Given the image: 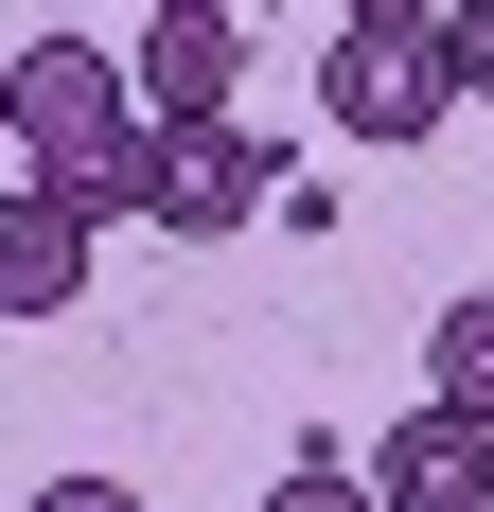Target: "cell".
Returning a JSON list of instances; mask_svg holds the SVG:
<instances>
[{
  "label": "cell",
  "mask_w": 494,
  "mask_h": 512,
  "mask_svg": "<svg viewBox=\"0 0 494 512\" xmlns=\"http://www.w3.org/2000/svg\"><path fill=\"white\" fill-rule=\"evenodd\" d=\"M318 106H336V142H442L459 124V71H442V36L424 18H336V53H318Z\"/></svg>",
  "instance_id": "cell-2"
},
{
  "label": "cell",
  "mask_w": 494,
  "mask_h": 512,
  "mask_svg": "<svg viewBox=\"0 0 494 512\" xmlns=\"http://www.w3.org/2000/svg\"><path fill=\"white\" fill-rule=\"evenodd\" d=\"M424 36H442V71H459V106H494V0H442Z\"/></svg>",
  "instance_id": "cell-9"
},
{
  "label": "cell",
  "mask_w": 494,
  "mask_h": 512,
  "mask_svg": "<svg viewBox=\"0 0 494 512\" xmlns=\"http://www.w3.org/2000/svg\"><path fill=\"white\" fill-rule=\"evenodd\" d=\"M371 495H389V512H494V424L424 389V407L371 442Z\"/></svg>",
  "instance_id": "cell-5"
},
{
  "label": "cell",
  "mask_w": 494,
  "mask_h": 512,
  "mask_svg": "<svg viewBox=\"0 0 494 512\" xmlns=\"http://www.w3.org/2000/svg\"><path fill=\"white\" fill-rule=\"evenodd\" d=\"M0 142H18V89H0Z\"/></svg>",
  "instance_id": "cell-12"
},
{
  "label": "cell",
  "mask_w": 494,
  "mask_h": 512,
  "mask_svg": "<svg viewBox=\"0 0 494 512\" xmlns=\"http://www.w3.org/2000/svg\"><path fill=\"white\" fill-rule=\"evenodd\" d=\"M89 248L106 230L53 195V177H0V318H71L89 301Z\"/></svg>",
  "instance_id": "cell-6"
},
{
  "label": "cell",
  "mask_w": 494,
  "mask_h": 512,
  "mask_svg": "<svg viewBox=\"0 0 494 512\" xmlns=\"http://www.w3.org/2000/svg\"><path fill=\"white\" fill-rule=\"evenodd\" d=\"M424 389L494 424V301H442V318H424Z\"/></svg>",
  "instance_id": "cell-7"
},
{
  "label": "cell",
  "mask_w": 494,
  "mask_h": 512,
  "mask_svg": "<svg viewBox=\"0 0 494 512\" xmlns=\"http://www.w3.org/2000/svg\"><path fill=\"white\" fill-rule=\"evenodd\" d=\"M0 89H18V159H36L53 195H71L89 159L142 142V89H124V53H106V36H18V53H0Z\"/></svg>",
  "instance_id": "cell-1"
},
{
  "label": "cell",
  "mask_w": 494,
  "mask_h": 512,
  "mask_svg": "<svg viewBox=\"0 0 494 512\" xmlns=\"http://www.w3.org/2000/svg\"><path fill=\"white\" fill-rule=\"evenodd\" d=\"M18 512H142V495H124V477H36Z\"/></svg>",
  "instance_id": "cell-10"
},
{
  "label": "cell",
  "mask_w": 494,
  "mask_h": 512,
  "mask_svg": "<svg viewBox=\"0 0 494 512\" xmlns=\"http://www.w3.org/2000/svg\"><path fill=\"white\" fill-rule=\"evenodd\" d=\"M336 18H442V0H336Z\"/></svg>",
  "instance_id": "cell-11"
},
{
  "label": "cell",
  "mask_w": 494,
  "mask_h": 512,
  "mask_svg": "<svg viewBox=\"0 0 494 512\" xmlns=\"http://www.w3.org/2000/svg\"><path fill=\"white\" fill-rule=\"evenodd\" d=\"M265 512H389V495H371V460H283Z\"/></svg>",
  "instance_id": "cell-8"
},
{
  "label": "cell",
  "mask_w": 494,
  "mask_h": 512,
  "mask_svg": "<svg viewBox=\"0 0 494 512\" xmlns=\"http://www.w3.org/2000/svg\"><path fill=\"white\" fill-rule=\"evenodd\" d=\"M142 18H177V0H142Z\"/></svg>",
  "instance_id": "cell-13"
},
{
  "label": "cell",
  "mask_w": 494,
  "mask_h": 512,
  "mask_svg": "<svg viewBox=\"0 0 494 512\" xmlns=\"http://www.w3.org/2000/svg\"><path fill=\"white\" fill-rule=\"evenodd\" d=\"M265 195H283V142H265V124H159V195H142V230L230 248Z\"/></svg>",
  "instance_id": "cell-3"
},
{
  "label": "cell",
  "mask_w": 494,
  "mask_h": 512,
  "mask_svg": "<svg viewBox=\"0 0 494 512\" xmlns=\"http://www.w3.org/2000/svg\"><path fill=\"white\" fill-rule=\"evenodd\" d=\"M124 89L142 124H247V0H177L124 36Z\"/></svg>",
  "instance_id": "cell-4"
}]
</instances>
